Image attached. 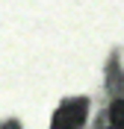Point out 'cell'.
I'll return each instance as SVG.
<instances>
[{
  "instance_id": "1",
  "label": "cell",
  "mask_w": 124,
  "mask_h": 129,
  "mask_svg": "<svg viewBox=\"0 0 124 129\" xmlns=\"http://www.w3.org/2000/svg\"><path fill=\"white\" fill-rule=\"evenodd\" d=\"M86 112H89L86 100H65V103L53 112L50 129H80L83 123H86Z\"/></svg>"
},
{
  "instance_id": "3",
  "label": "cell",
  "mask_w": 124,
  "mask_h": 129,
  "mask_svg": "<svg viewBox=\"0 0 124 129\" xmlns=\"http://www.w3.org/2000/svg\"><path fill=\"white\" fill-rule=\"evenodd\" d=\"M0 129H21V126H18L15 120H9V123H3V126H0Z\"/></svg>"
},
{
  "instance_id": "2",
  "label": "cell",
  "mask_w": 124,
  "mask_h": 129,
  "mask_svg": "<svg viewBox=\"0 0 124 129\" xmlns=\"http://www.w3.org/2000/svg\"><path fill=\"white\" fill-rule=\"evenodd\" d=\"M109 123L115 129H124V100H115L109 106Z\"/></svg>"
},
{
  "instance_id": "4",
  "label": "cell",
  "mask_w": 124,
  "mask_h": 129,
  "mask_svg": "<svg viewBox=\"0 0 124 129\" xmlns=\"http://www.w3.org/2000/svg\"><path fill=\"white\" fill-rule=\"evenodd\" d=\"M109 129H115V126H109Z\"/></svg>"
}]
</instances>
